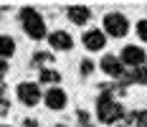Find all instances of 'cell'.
Wrapping results in <instances>:
<instances>
[{
  "label": "cell",
  "instance_id": "16",
  "mask_svg": "<svg viewBox=\"0 0 147 127\" xmlns=\"http://www.w3.org/2000/svg\"><path fill=\"white\" fill-rule=\"evenodd\" d=\"M137 36H140V41H147V18L137 20Z\"/></svg>",
  "mask_w": 147,
  "mask_h": 127
},
{
  "label": "cell",
  "instance_id": "26",
  "mask_svg": "<svg viewBox=\"0 0 147 127\" xmlns=\"http://www.w3.org/2000/svg\"><path fill=\"white\" fill-rule=\"evenodd\" d=\"M89 127H91V125H89Z\"/></svg>",
  "mask_w": 147,
  "mask_h": 127
},
{
  "label": "cell",
  "instance_id": "17",
  "mask_svg": "<svg viewBox=\"0 0 147 127\" xmlns=\"http://www.w3.org/2000/svg\"><path fill=\"white\" fill-rule=\"evenodd\" d=\"M91 71H94V64H91L89 58H84V61H81V74H84V76H89Z\"/></svg>",
  "mask_w": 147,
  "mask_h": 127
},
{
  "label": "cell",
  "instance_id": "9",
  "mask_svg": "<svg viewBox=\"0 0 147 127\" xmlns=\"http://www.w3.org/2000/svg\"><path fill=\"white\" fill-rule=\"evenodd\" d=\"M48 46L56 48V51H71L74 48V38L66 31H53V33H48Z\"/></svg>",
  "mask_w": 147,
  "mask_h": 127
},
{
  "label": "cell",
  "instance_id": "4",
  "mask_svg": "<svg viewBox=\"0 0 147 127\" xmlns=\"http://www.w3.org/2000/svg\"><path fill=\"white\" fill-rule=\"evenodd\" d=\"M15 94H18V99L26 107H36L41 102V86L36 84V81H20L18 89H15Z\"/></svg>",
  "mask_w": 147,
  "mask_h": 127
},
{
  "label": "cell",
  "instance_id": "11",
  "mask_svg": "<svg viewBox=\"0 0 147 127\" xmlns=\"http://www.w3.org/2000/svg\"><path fill=\"white\" fill-rule=\"evenodd\" d=\"M122 79H124V81H122L124 86L129 84V81H134V84H142V86H147V64H145V66H140V69H134V71H129V74H124Z\"/></svg>",
  "mask_w": 147,
  "mask_h": 127
},
{
  "label": "cell",
  "instance_id": "15",
  "mask_svg": "<svg viewBox=\"0 0 147 127\" xmlns=\"http://www.w3.org/2000/svg\"><path fill=\"white\" fill-rule=\"evenodd\" d=\"M127 122H132L134 127H147V109L129 112V114H127Z\"/></svg>",
  "mask_w": 147,
  "mask_h": 127
},
{
  "label": "cell",
  "instance_id": "23",
  "mask_svg": "<svg viewBox=\"0 0 147 127\" xmlns=\"http://www.w3.org/2000/svg\"><path fill=\"white\" fill-rule=\"evenodd\" d=\"M0 89H3V81H0Z\"/></svg>",
  "mask_w": 147,
  "mask_h": 127
},
{
  "label": "cell",
  "instance_id": "25",
  "mask_svg": "<svg viewBox=\"0 0 147 127\" xmlns=\"http://www.w3.org/2000/svg\"><path fill=\"white\" fill-rule=\"evenodd\" d=\"M119 127H122V125H119Z\"/></svg>",
  "mask_w": 147,
  "mask_h": 127
},
{
  "label": "cell",
  "instance_id": "21",
  "mask_svg": "<svg viewBox=\"0 0 147 127\" xmlns=\"http://www.w3.org/2000/svg\"><path fill=\"white\" fill-rule=\"evenodd\" d=\"M23 127H38V120H23Z\"/></svg>",
  "mask_w": 147,
  "mask_h": 127
},
{
  "label": "cell",
  "instance_id": "7",
  "mask_svg": "<svg viewBox=\"0 0 147 127\" xmlns=\"http://www.w3.org/2000/svg\"><path fill=\"white\" fill-rule=\"evenodd\" d=\"M99 66H102V71L107 74V76H114V79H122V76L127 74V71H124V64H122V58H119V56H112V54L104 56Z\"/></svg>",
  "mask_w": 147,
  "mask_h": 127
},
{
  "label": "cell",
  "instance_id": "8",
  "mask_svg": "<svg viewBox=\"0 0 147 127\" xmlns=\"http://www.w3.org/2000/svg\"><path fill=\"white\" fill-rule=\"evenodd\" d=\"M43 102H46V107L48 109H63L66 107V92L61 89V86H51L48 92H46V97H43Z\"/></svg>",
  "mask_w": 147,
  "mask_h": 127
},
{
  "label": "cell",
  "instance_id": "22",
  "mask_svg": "<svg viewBox=\"0 0 147 127\" xmlns=\"http://www.w3.org/2000/svg\"><path fill=\"white\" fill-rule=\"evenodd\" d=\"M56 127H66V125H56Z\"/></svg>",
  "mask_w": 147,
  "mask_h": 127
},
{
  "label": "cell",
  "instance_id": "1",
  "mask_svg": "<svg viewBox=\"0 0 147 127\" xmlns=\"http://www.w3.org/2000/svg\"><path fill=\"white\" fill-rule=\"evenodd\" d=\"M96 117H99V122H104V125H114V122H119L127 114H124V107L119 104L117 99L112 97L109 92H104L102 97L96 99Z\"/></svg>",
  "mask_w": 147,
  "mask_h": 127
},
{
  "label": "cell",
  "instance_id": "12",
  "mask_svg": "<svg viewBox=\"0 0 147 127\" xmlns=\"http://www.w3.org/2000/svg\"><path fill=\"white\" fill-rule=\"evenodd\" d=\"M13 54H15V41L10 38V36H3V33H0V58L8 61Z\"/></svg>",
  "mask_w": 147,
  "mask_h": 127
},
{
  "label": "cell",
  "instance_id": "19",
  "mask_svg": "<svg viewBox=\"0 0 147 127\" xmlns=\"http://www.w3.org/2000/svg\"><path fill=\"white\" fill-rule=\"evenodd\" d=\"M76 117H79V122H81V127H89V114L84 112V109H79V114H76Z\"/></svg>",
  "mask_w": 147,
  "mask_h": 127
},
{
  "label": "cell",
  "instance_id": "20",
  "mask_svg": "<svg viewBox=\"0 0 147 127\" xmlns=\"http://www.w3.org/2000/svg\"><path fill=\"white\" fill-rule=\"evenodd\" d=\"M5 74H8V61H5V58H0V79H3Z\"/></svg>",
  "mask_w": 147,
  "mask_h": 127
},
{
  "label": "cell",
  "instance_id": "5",
  "mask_svg": "<svg viewBox=\"0 0 147 127\" xmlns=\"http://www.w3.org/2000/svg\"><path fill=\"white\" fill-rule=\"evenodd\" d=\"M122 64L124 66H132V69H140V66H145V61H147V54H145V48H140V46H124L122 48Z\"/></svg>",
  "mask_w": 147,
  "mask_h": 127
},
{
  "label": "cell",
  "instance_id": "3",
  "mask_svg": "<svg viewBox=\"0 0 147 127\" xmlns=\"http://www.w3.org/2000/svg\"><path fill=\"white\" fill-rule=\"evenodd\" d=\"M129 31V20L122 13H107L104 15V36L109 33L112 38H122Z\"/></svg>",
  "mask_w": 147,
  "mask_h": 127
},
{
  "label": "cell",
  "instance_id": "2",
  "mask_svg": "<svg viewBox=\"0 0 147 127\" xmlns=\"http://www.w3.org/2000/svg\"><path fill=\"white\" fill-rule=\"evenodd\" d=\"M20 26L30 38H36V41L46 38V23L36 8H20Z\"/></svg>",
  "mask_w": 147,
  "mask_h": 127
},
{
  "label": "cell",
  "instance_id": "24",
  "mask_svg": "<svg viewBox=\"0 0 147 127\" xmlns=\"http://www.w3.org/2000/svg\"><path fill=\"white\" fill-rule=\"evenodd\" d=\"M0 127H8V125H0Z\"/></svg>",
  "mask_w": 147,
  "mask_h": 127
},
{
  "label": "cell",
  "instance_id": "14",
  "mask_svg": "<svg viewBox=\"0 0 147 127\" xmlns=\"http://www.w3.org/2000/svg\"><path fill=\"white\" fill-rule=\"evenodd\" d=\"M41 84H59L61 81V74L53 69H41V76H38Z\"/></svg>",
  "mask_w": 147,
  "mask_h": 127
},
{
  "label": "cell",
  "instance_id": "10",
  "mask_svg": "<svg viewBox=\"0 0 147 127\" xmlns=\"http://www.w3.org/2000/svg\"><path fill=\"white\" fill-rule=\"evenodd\" d=\"M66 15L76 26H86L89 20H91V10H89L86 5H71V8H66Z\"/></svg>",
  "mask_w": 147,
  "mask_h": 127
},
{
  "label": "cell",
  "instance_id": "6",
  "mask_svg": "<svg viewBox=\"0 0 147 127\" xmlns=\"http://www.w3.org/2000/svg\"><path fill=\"white\" fill-rule=\"evenodd\" d=\"M81 43H84V48H86V51H102L104 46H107V36H104V31L89 28L86 33L81 36Z\"/></svg>",
  "mask_w": 147,
  "mask_h": 127
},
{
  "label": "cell",
  "instance_id": "18",
  "mask_svg": "<svg viewBox=\"0 0 147 127\" xmlns=\"http://www.w3.org/2000/svg\"><path fill=\"white\" fill-rule=\"evenodd\" d=\"M8 109H10V102L0 94V117H3V114H8Z\"/></svg>",
  "mask_w": 147,
  "mask_h": 127
},
{
  "label": "cell",
  "instance_id": "13",
  "mask_svg": "<svg viewBox=\"0 0 147 127\" xmlns=\"http://www.w3.org/2000/svg\"><path fill=\"white\" fill-rule=\"evenodd\" d=\"M30 64L38 66V69H48V64H53V56L48 51H38V54H33V61Z\"/></svg>",
  "mask_w": 147,
  "mask_h": 127
}]
</instances>
